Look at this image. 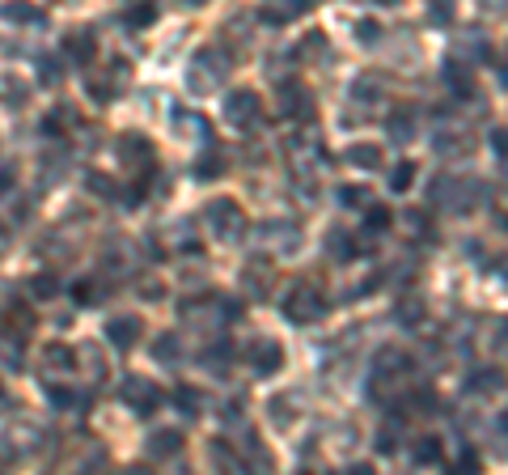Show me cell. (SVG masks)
Returning a JSON list of instances; mask_svg holds the SVG:
<instances>
[{
  "label": "cell",
  "instance_id": "1",
  "mask_svg": "<svg viewBox=\"0 0 508 475\" xmlns=\"http://www.w3.org/2000/svg\"><path fill=\"white\" fill-rule=\"evenodd\" d=\"M229 68H233V55H229V51L199 47L187 64V89L190 94H212V89H221V81L229 77Z\"/></svg>",
  "mask_w": 508,
  "mask_h": 475
},
{
  "label": "cell",
  "instance_id": "2",
  "mask_svg": "<svg viewBox=\"0 0 508 475\" xmlns=\"http://www.w3.org/2000/svg\"><path fill=\"white\" fill-rule=\"evenodd\" d=\"M204 221H207V230H212V238L216 242H238L241 233H246V213H241V204L238 199H212L204 208Z\"/></svg>",
  "mask_w": 508,
  "mask_h": 475
},
{
  "label": "cell",
  "instance_id": "3",
  "mask_svg": "<svg viewBox=\"0 0 508 475\" xmlns=\"http://www.w3.org/2000/svg\"><path fill=\"white\" fill-rule=\"evenodd\" d=\"M326 314V293L318 289V284H309V280H301V284H292L284 297V318L288 323H318Z\"/></svg>",
  "mask_w": 508,
  "mask_h": 475
},
{
  "label": "cell",
  "instance_id": "4",
  "mask_svg": "<svg viewBox=\"0 0 508 475\" xmlns=\"http://www.w3.org/2000/svg\"><path fill=\"white\" fill-rule=\"evenodd\" d=\"M119 399H123L127 411H136V416H153V411L161 408V386L153 382V377H140V374H127L123 382H119Z\"/></svg>",
  "mask_w": 508,
  "mask_h": 475
},
{
  "label": "cell",
  "instance_id": "5",
  "mask_svg": "<svg viewBox=\"0 0 508 475\" xmlns=\"http://www.w3.org/2000/svg\"><path fill=\"white\" fill-rule=\"evenodd\" d=\"M224 119L233 123V128H254L258 119H263V102L254 89H233L229 98H224Z\"/></svg>",
  "mask_w": 508,
  "mask_h": 475
},
{
  "label": "cell",
  "instance_id": "6",
  "mask_svg": "<svg viewBox=\"0 0 508 475\" xmlns=\"http://www.w3.org/2000/svg\"><path fill=\"white\" fill-rule=\"evenodd\" d=\"M119 162H127L131 170H140V174H153L157 170V153H153V145L144 140L140 131H127V136H119Z\"/></svg>",
  "mask_w": 508,
  "mask_h": 475
},
{
  "label": "cell",
  "instance_id": "7",
  "mask_svg": "<svg viewBox=\"0 0 508 475\" xmlns=\"http://www.w3.org/2000/svg\"><path fill=\"white\" fill-rule=\"evenodd\" d=\"M246 360H250V369L258 377H271V374H280V365H284V348L263 335V340H254V344L246 348Z\"/></svg>",
  "mask_w": 508,
  "mask_h": 475
},
{
  "label": "cell",
  "instance_id": "8",
  "mask_svg": "<svg viewBox=\"0 0 508 475\" xmlns=\"http://www.w3.org/2000/svg\"><path fill=\"white\" fill-rule=\"evenodd\" d=\"M140 335H144V323L136 314H114V318H106V340H111V348H119V352L136 348Z\"/></svg>",
  "mask_w": 508,
  "mask_h": 475
},
{
  "label": "cell",
  "instance_id": "9",
  "mask_svg": "<svg viewBox=\"0 0 508 475\" xmlns=\"http://www.w3.org/2000/svg\"><path fill=\"white\" fill-rule=\"evenodd\" d=\"M43 374L55 377L51 386H60L64 377H77V352L68 344H47V352H43Z\"/></svg>",
  "mask_w": 508,
  "mask_h": 475
},
{
  "label": "cell",
  "instance_id": "10",
  "mask_svg": "<svg viewBox=\"0 0 508 475\" xmlns=\"http://www.w3.org/2000/svg\"><path fill=\"white\" fill-rule=\"evenodd\" d=\"M127 72H131V64L127 60H111V68L102 72V77H89V94H94L97 102H111L114 98V89H123L127 85Z\"/></svg>",
  "mask_w": 508,
  "mask_h": 475
},
{
  "label": "cell",
  "instance_id": "11",
  "mask_svg": "<svg viewBox=\"0 0 508 475\" xmlns=\"http://www.w3.org/2000/svg\"><path fill=\"white\" fill-rule=\"evenodd\" d=\"M280 111H284V119H309L314 115V94L301 81L280 85Z\"/></svg>",
  "mask_w": 508,
  "mask_h": 475
},
{
  "label": "cell",
  "instance_id": "12",
  "mask_svg": "<svg viewBox=\"0 0 508 475\" xmlns=\"http://www.w3.org/2000/svg\"><path fill=\"white\" fill-rule=\"evenodd\" d=\"M271 280H275V267H271L267 259H250L241 267V284H246V293H250L254 301H267L271 297Z\"/></svg>",
  "mask_w": 508,
  "mask_h": 475
},
{
  "label": "cell",
  "instance_id": "13",
  "mask_svg": "<svg viewBox=\"0 0 508 475\" xmlns=\"http://www.w3.org/2000/svg\"><path fill=\"white\" fill-rule=\"evenodd\" d=\"M64 55L72 60L77 68H89L97 55V38L89 30H68L64 34Z\"/></svg>",
  "mask_w": 508,
  "mask_h": 475
},
{
  "label": "cell",
  "instance_id": "14",
  "mask_svg": "<svg viewBox=\"0 0 508 475\" xmlns=\"http://www.w3.org/2000/svg\"><path fill=\"white\" fill-rule=\"evenodd\" d=\"M241 459H246L250 475H271L275 471V459L267 454V445H263L258 433H246V442H241Z\"/></svg>",
  "mask_w": 508,
  "mask_h": 475
},
{
  "label": "cell",
  "instance_id": "15",
  "mask_svg": "<svg viewBox=\"0 0 508 475\" xmlns=\"http://www.w3.org/2000/svg\"><path fill=\"white\" fill-rule=\"evenodd\" d=\"M212 467H216L221 475H250L246 459H241V454H238V450H233L229 442H221V437L212 442Z\"/></svg>",
  "mask_w": 508,
  "mask_h": 475
},
{
  "label": "cell",
  "instance_id": "16",
  "mask_svg": "<svg viewBox=\"0 0 508 475\" xmlns=\"http://www.w3.org/2000/svg\"><path fill=\"white\" fill-rule=\"evenodd\" d=\"M309 13V0H292V4H267V9H258V17L267 21V26H288V21H297V17Z\"/></svg>",
  "mask_w": 508,
  "mask_h": 475
},
{
  "label": "cell",
  "instance_id": "17",
  "mask_svg": "<svg viewBox=\"0 0 508 475\" xmlns=\"http://www.w3.org/2000/svg\"><path fill=\"white\" fill-rule=\"evenodd\" d=\"M26 98H30V85L21 81L17 72H0V102H4V106H13V111H21Z\"/></svg>",
  "mask_w": 508,
  "mask_h": 475
},
{
  "label": "cell",
  "instance_id": "18",
  "mask_svg": "<svg viewBox=\"0 0 508 475\" xmlns=\"http://www.w3.org/2000/svg\"><path fill=\"white\" fill-rule=\"evenodd\" d=\"M178 450H182V433H178V428H157V433L148 437V454H153V459H174Z\"/></svg>",
  "mask_w": 508,
  "mask_h": 475
},
{
  "label": "cell",
  "instance_id": "19",
  "mask_svg": "<svg viewBox=\"0 0 508 475\" xmlns=\"http://www.w3.org/2000/svg\"><path fill=\"white\" fill-rule=\"evenodd\" d=\"M224 174V153L221 148H204L199 157H195V179L199 182H212Z\"/></svg>",
  "mask_w": 508,
  "mask_h": 475
},
{
  "label": "cell",
  "instance_id": "20",
  "mask_svg": "<svg viewBox=\"0 0 508 475\" xmlns=\"http://www.w3.org/2000/svg\"><path fill=\"white\" fill-rule=\"evenodd\" d=\"M174 131H182V136H199V140H212L207 119L195 115V111H178V115H174Z\"/></svg>",
  "mask_w": 508,
  "mask_h": 475
},
{
  "label": "cell",
  "instance_id": "21",
  "mask_svg": "<svg viewBox=\"0 0 508 475\" xmlns=\"http://www.w3.org/2000/svg\"><path fill=\"white\" fill-rule=\"evenodd\" d=\"M348 162L356 165V170H381L385 153H381L377 145H351V148H348Z\"/></svg>",
  "mask_w": 508,
  "mask_h": 475
},
{
  "label": "cell",
  "instance_id": "22",
  "mask_svg": "<svg viewBox=\"0 0 508 475\" xmlns=\"http://www.w3.org/2000/svg\"><path fill=\"white\" fill-rule=\"evenodd\" d=\"M339 204L343 208H373V191H368L365 182H348V187H339Z\"/></svg>",
  "mask_w": 508,
  "mask_h": 475
},
{
  "label": "cell",
  "instance_id": "23",
  "mask_svg": "<svg viewBox=\"0 0 508 475\" xmlns=\"http://www.w3.org/2000/svg\"><path fill=\"white\" fill-rule=\"evenodd\" d=\"M411 459L419 462V467H436V462H441V437H419L411 450Z\"/></svg>",
  "mask_w": 508,
  "mask_h": 475
},
{
  "label": "cell",
  "instance_id": "24",
  "mask_svg": "<svg viewBox=\"0 0 508 475\" xmlns=\"http://www.w3.org/2000/svg\"><path fill=\"white\" fill-rule=\"evenodd\" d=\"M229 360H233V344H229V340H216V344L204 352V365L212 369V374H216V369L224 374V369H229Z\"/></svg>",
  "mask_w": 508,
  "mask_h": 475
},
{
  "label": "cell",
  "instance_id": "25",
  "mask_svg": "<svg viewBox=\"0 0 508 475\" xmlns=\"http://www.w3.org/2000/svg\"><path fill=\"white\" fill-rule=\"evenodd\" d=\"M504 386V374L500 369H475L470 374V391H478V394H492V391H500Z\"/></svg>",
  "mask_w": 508,
  "mask_h": 475
},
{
  "label": "cell",
  "instance_id": "26",
  "mask_svg": "<svg viewBox=\"0 0 508 475\" xmlns=\"http://www.w3.org/2000/svg\"><path fill=\"white\" fill-rule=\"evenodd\" d=\"M178 352H182V348H178V335H174V331H165V335H157V340H153V357H157L161 365H174Z\"/></svg>",
  "mask_w": 508,
  "mask_h": 475
},
{
  "label": "cell",
  "instance_id": "27",
  "mask_svg": "<svg viewBox=\"0 0 508 475\" xmlns=\"http://www.w3.org/2000/svg\"><path fill=\"white\" fill-rule=\"evenodd\" d=\"M174 403H178V411H182V416H199V408H204V394L195 391V386H178Z\"/></svg>",
  "mask_w": 508,
  "mask_h": 475
},
{
  "label": "cell",
  "instance_id": "28",
  "mask_svg": "<svg viewBox=\"0 0 508 475\" xmlns=\"http://www.w3.org/2000/svg\"><path fill=\"white\" fill-rule=\"evenodd\" d=\"M449 475H483V459H478L475 450H458V459H453Z\"/></svg>",
  "mask_w": 508,
  "mask_h": 475
},
{
  "label": "cell",
  "instance_id": "29",
  "mask_svg": "<svg viewBox=\"0 0 508 475\" xmlns=\"http://www.w3.org/2000/svg\"><path fill=\"white\" fill-rule=\"evenodd\" d=\"M411 182H415V162H398L394 170H390V191H411Z\"/></svg>",
  "mask_w": 508,
  "mask_h": 475
},
{
  "label": "cell",
  "instance_id": "30",
  "mask_svg": "<svg viewBox=\"0 0 508 475\" xmlns=\"http://www.w3.org/2000/svg\"><path fill=\"white\" fill-rule=\"evenodd\" d=\"M123 21L131 26V30H140V26H153V21H157V9H153V4H131V9L123 13Z\"/></svg>",
  "mask_w": 508,
  "mask_h": 475
},
{
  "label": "cell",
  "instance_id": "31",
  "mask_svg": "<svg viewBox=\"0 0 508 475\" xmlns=\"http://www.w3.org/2000/svg\"><path fill=\"white\" fill-rule=\"evenodd\" d=\"M64 81V72H60V60L55 55H38V85H60Z\"/></svg>",
  "mask_w": 508,
  "mask_h": 475
},
{
  "label": "cell",
  "instance_id": "32",
  "mask_svg": "<svg viewBox=\"0 0 508 475\" xmlns=\"http://www.w3.org/2000/svg\"><path fill=\"white\" fill-rule=\"evenodd\" d=\"M385 128H390V136H394L398 145H402V140H411V131H415V119L407 115V111H398V115H390V123H385Z\"/></svg>",
  "mask_w": 508,
  "mask_h": 475
},
{
  "label": "cell",
  "instance_id": "33",
  "mask_svg": "<svg viewBox=\"0 0 508 475\" xmlns=\"http://www.w3.org/2000/svg\"><path fill=\"white\" fill-rule=\"evenodd\" d=\"M356 38H360L365 47H373V43L381 38V21H377V17H360V21H356Z\"/></svg>",
  "mask_w": 508,
  "mask_h": 475
},
{
  "label": "cell",
  "instance_id": "34",
  "mask_svg": "<svg viewBox=\"0 0 508 475\" xmlns=\"http://www.w3.org/2000/svg\"><path fill=\"white\" fill-rule=\"evenodd\" d=\"M292 416H297V411H292V399H288V394H275V399H271V420H275V425H292Z\"/></svg>",
  "mask_w": 508,
  "mask_h": 475
},
{
  "label": "cell",
  "instance_id": "35",
  "mask_svg": "<svg viewBox=\"0 0 508 475\" xmlns=\"http://www.w3.org/2000/svg\"><path fill=\"white\" fill-rule=\"evenodd\" d=\"M331 255H334V259H343V263L356 259V246H351V238H348L343 230H334V233H331Z\"/></svg>",
  "mask_w": 508,
  "mask_h": 475
},
{
  "label": "cell",
  "instance_id": "36",
  "mask_svg": "<svg viewBox=\"0 0 508 475\" xmlns=\"http://www.w3.org/2000/svg\"><path fill=\"white\" fill-rule=\"evenodd\" d=\"M30 289H34V297H55L60 293V280L51 276V272H38V276L30 280Z\"/></svg>",
  "mask_w": 508,
  "mask_h": 475
},
{
  "label": "cell",
  "instance_id": "37",
  "mask_svg": "<svg viewBox=\"0 0 508 475\" xmlns=\"http://www.w3.org/2000/svg\"><path fill=\"white\" fill-rule=\"evenodd\" d=\"M385 225H390V208H377V204H373V208L365 213V230L368 233H381Z\"/></svg>",
  "mask_w": 508,
  "mask_h": 475
},
{
  "label": "cell",
  "instance_id": "38",
  "mask_svg": "<svg viewBox=\"0 0 508 475\" xmlns=\"http://www.w3.org/2000/svg\"><path fill=\"white\" fill-rule=\"evenodd\" d=\"M444 72H449V85H453L458 94H470V89H475V81H470V72H466V68L449 64V68H444Z\"/></svg>",
  "mask_w": 508,
  "mask_h": 475
},
{
  "label": "cell",
  "instance_id": "39",
  "mask_svg": "<svg viewBox=\"0 0 508 475\" xmlns=\"http://www.w3.org/2000/svg\"><path fill=\"white\" fill-rule=\"evenodd\" d=\"M106 263H111V267H114V263H119V267H123V272H127V267H131V250H127V246H123V238H119V246H106Z\"/></svg>",
  "mask_w": 508,
  "mask_h": 475
},
{
  "label": "cell",
  "instance_id": "40",
  "mask_svg": "<svg viewBox=\"0 0 508 475\" xmlns=\"http://www.w3.org/2000/svg\"><path fill=\"white\" fill-rule=\"evenodd\" d=\"M0 13L9 17V21H38V9H26V4H4V9H0Z\"/></svg>",
  "mask_w": 508,
  "mask_h": 475
},
{
  "label": "cell",
  "instance_id": "41",
  "mask_svg": "<svg viewBox=\"0 0 508 475\" xmlns=\"http://www.w3.org/2000/svg\"><path fill=\"white\" fill-rule=\"evenodd\" d=\"M72 297H77V301H97V297H102V284H97V280H80L77 289H72Z\"/></svg>",
  "mask_w": 508,
  "mask_h": 475
},
{
  "label": "cell",
  "instance_id": "42",
  "mask_svg": "<svg viewBox=\"0 0 508 475\" xmlns=\"http://www.w3.org/2000/svg\"><path fill=\"white\" fill-rule=\"evenodd\" d=\"M326 51V34L314 30V34H305V43H301V55H322Z\"/></svg>",
  "mask_w": 508,
  "mask_h": 475
},
{
  "label": "cell",
  "instance_id": "43",
  "mask_svg": "<svg viewBox=\"0 0 508 475\" xmlns=\"http://www.w3.org/2000/svg\"><path fill=\"white\" fill-rule=\"evenodd\" d=\"M85 182H89V191H97V196H114V182L102 179L97 170H89V174H85Z\"/></svg>",
  "mask_w": 508,
  "mask_h": 475
},
{
  "label": "cell",
  "instance_id": "44",
  "mask_svg": "<svg viewBox=\"0 0 508 475\" xmlns=\"http://www.w3.org/2000/svg\"><path fill=\"white\" fill-rule=\"evenodd\" d=\"M85 360H89V369H94V382H102V377H106V360H102V352L85 348Z\"/></svg>",
  "mask_w": 508,
  "mask_h": 475
},
{
  "label": "cell",
  "instance_id": "45",
  "mask_svg": "<svg viewBox=\"0 0 508 475\" xmlns=\"http://www.w3.org/2000/svg\"><path fill=\"white\" fill-rule=\"evenodd\" d=\"M398 433H394V428H381V433H377V450H381V454H394V450H398Z\"/></svg>",
  "mask_w": 508,
  "mask_h": 475
},
{
  "label": "cell",
  "instance_id": "46",
  "mask_svg": "<svg viewBox=\"0 0 508 475\" xmlns=\"http://www.w3.org/2000/svg\"><path fill=\"white\" fill-rule=\"evenodd\" d=\"M398 318H402V323H415V318H419V301H415V297H407V301H402V314H398Z\"/></svg>",
  "mask_w": 508,
  "mask_h": 475
},
{
  "label": "cell",
  "instance_id": "47",
  "mask_svg": "<svg viewBox=\"0 0 508 475\" xmlns=\"http://www.w3.org/2000/svg\"><path fill=\"white\" fill-rule=\"evenodd\" d=\"M492 145L500 148V153H508V128H495L492 131Z\"/></svg>",
  "mask_w": 508,
  "mask_h": 475
},
{
  "label": "cell",
  "instance_id": "48",
  "mask_svg": "<svg viewBox=\"0 0 508 475\" xmlns=\"http://www.w3.org/2000/svg\"><path fill=\"white\" fill-rule=\"evenodd\" d=\"M161 293H165V289H161V280H153V284H140V297H153V301H157Z\"/></svg>",
  "mask_w": 508,
  "mask_h": 475
},
{
  "label": "cell",
  "instance_id": "49",
  "mask_svg": "<svg viewBox=\"0 0 508 475\" xmlns=\"http://www.w3.org/2000/svg\"><path fill=\"white\" fill-rule=\"evenodd\" d=\"M348 475H373V467H368V462H356V467H348Z\"/></svg>",
  "mask_w": 508,
  "mask_h": 475
},
{
  "label": "cell",
  "instance_id": "50",
  "mask_svg": "<svg viewBox=\"0 0 508 475\" xmlns=\"http://www.w3.org/2000/svg\"><path fill=\"white\" fill-rule=\"evenodd\" d=\"M9 403H13V399H9V391H4V382H0V411H9Z\"/></svg>",
  "mask_w": 508,
  "mask_h": 475
},
{
  "label": "cell",
  "instance_id": "51",
  "mask_svg": "<svg viewBox=\"0 0 508 475\" xmlns=\"http://www.w3.org/2000/svg\"><path fill=\"white\" fill-rule=\"evenodd\" d=\"M4 187H9V170H0V191H4Z\"/></svg>",
  "mask_w": 508,
  "mask_h": 475
},
{
  "label": "cell",
  "instance_id": "52",
  "mask_svg": "<svg viewBox=\"0 0 508 475\" xmlns=\"http://www.w3.org/2000/svg\"><path fill=\"white\" fill-rule=\"evenodd\" d=\"M123 475H148V471H144V467H127Z\"/></svg>",
  "mask_w": 508,
  "mask_h": 475
},
{
  "label": "cell",
  "instance_id": "53",
  "mask_svg": "<svg viewBox=\"0 0 508 475\" xmlns=\"http://www.w3.org/2000/svg\"><path fill=\"white\" fill-rule=\"evenodd\" d=\"M500 428H508V411H504V416H500Z\"/></svg>",
  "mask_w": 508,
  "mask_h": 475
},
{
  "label": "cell",
  "instance_id": "54",
  "mask_svg": "<svg viewBox=\"0 0 508 475\" xmlns=\"http://www.w3.org/2000/svg\"><path fill=\"white\" fill-rule=\"evenodd\" d=\"M4 238H9V233H4V225H0V242H4Z\"/></svg>",
  "mask_w": 508,
  "mask_h": 475
}]
</instances>
